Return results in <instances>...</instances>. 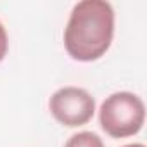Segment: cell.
I'll return each mask as SVG.
<instances>
[{"instance_id":"6da1fadb","label":"cell","mask_w":147,"mask_h":147,"mask_svg":"<svg viewBox=\"0 0 147 147\" xmlns=\"http://www.w3.org/2000/svg\"><path fill=\"white\" fill-rule=\"evenodd\" d=\"M114 38V9L106 0H82L73 7L64 28V47L71 59H100Z\"/></svg>"},{"instance_id":"7a4b0ae2","label":"cell","mask_w":147,"mask_h":147,"mask_svg":"<svg viewBox=\"0 0 147 147\" xmlns=\"http://www.w3.org/2000/svg\"><path fill=\"white\" fill-rule=\"evenodd\" d=\"M100 128L113 138L137 135L145 123V104L131 92H114L100 104Z\"/></svg>"},{"instance_id":"3957f363","label":"cell","mask_w":147,"mask_h":147,"mask_svg":"<svg viewBox=\"0 0 147 147\" xmlns=\"http://www.w3.org/2000/svg\"><path fill=\"white\" fill-rule=\"evenodd\" d=\"M50 114L67 128L87 125L95 114V99L80 87H62L49 100Z\"/></svg>"},{"instance_id":"277c9868","label":"cell","mask_w":147,"mask_h":147,"mask_svg":"<svg viewBox=\"0 0 147 147\" xmlns=\"http://www.w3.org/2000/svg\"><path fill=\"white\" fill-rule=\"evenodd\" d=\"M64 147H106L102 138L94 131H78L71 135Z\"/></svg>"},{"instance_id":"5b68a950","label":"cell","mask_w":147,"mask_h":147,"mask_svg":"<svg viewBox=\"0 0 147 147\" xmlns=\"http://www.w3.org/2000/svg\"><path fill=\"white\" fill-rule=\"evenodd\" d=\"M7 50H9V36H7V31H5V26L0 23V62H2L7 55Z\"/></svg>"},{"instance_id":"8992f818","label":"cell","mask_w":147,"mask_h":147,"mask_svg":"<svg viewBox=\"0 0 147 147\" xmlns=\"http://www.w3.org/2000/svg\"><path fill=\"white\" fill-rule=\"evenodd\" d=\"M123 147H145L144 144H126V145H123Z\"/></svg>"}]
</instances>
